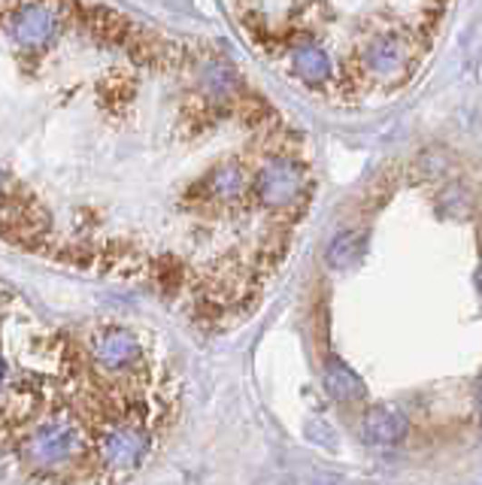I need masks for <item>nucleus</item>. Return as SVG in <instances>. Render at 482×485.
Returning a JSON list of instances; mask_svg holds the SVG:
<instances>
[{"mask_svg":"<svg viewBox=\"0 0 482 485\" xmlns=\"http://www.w3.org/2000/svg\"><path fill=\"white\" fill-rule=\"evenodd\" d=\"M243 37L276 73L331 107L391 97L431 58L446 6L234 4Z\"/></svg>","mask_w":482,"mask_h":485,"instance_id":"nucleus-1","label":"nucleus"},{"mask_svg":"<svg viewBox=\"0 0 482 485\" xmlns=\"http://www.w3.org/2000/svg\"><path fill=\"white\" fill-rule=\"evenodd\" d=\"M407 431L409 422L395 407H373L368 412V419H364V434L373 443H398V440H404Z\"/></svg>","mask_w":482,"mask_h":485,"instance_id":"nucleus-2","label":"nucleus"},{"mask_svg":"<svg viewBox=\"0 0 482 485\" xmlns=\"http://www.w3.org/2000/svg\"><path fill=\"white\" fill-rule=\"evenodd\" d=\"M325 383H328V388H331V392H334L340 401L364 398V385H361V379L355 376L346 364H328V370H325Z\"/></svg>","mask_w":482,"mask_h":485,"instance_id":"nucleus-3","label":"nucleus"},{"mask_svg":"<svg viewBox=\"0 0 482 485\" xmlns=\"http://www.w3.org/2000/svg\"><path fill=\"white\" fill-rule=\"evenodd\" d=\"M479 407H482V385H479Z\"/></svg>","mask_w":482,"mask_h":485,"instance_id":"nucleus-4","label":"nucleus"}]
</instances>
